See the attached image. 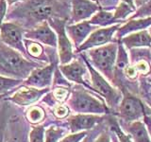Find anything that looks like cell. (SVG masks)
<instances>
[{
    "label": "cell",
    "instance_id": "1",
    "mask_svg": "<svg viewBox=\"0 0 151 142\" xmlns=\"http://www.w3.org/2000/svg\"><path fill=\"white\" fill-rule=\"evenodd\" d=\"M70 0H24L11 9L6 20L27 30L50 18H61L69 21Z\"/></svg>",
    "mask_w": 151,
    "mask_h": 142
},
{
    "label": "cell",
    "instance_id": "2",
    "mask_svg": "<svg viewBox=\"0 0 151 142\" xmlns=\"http://www.w3.org/2000/svg\"><path fill=\"white\" fill-rule=\"evenodd\" d=\"M42 65L3 43L0 44V76L25 80L33 69Z\"/></svg>",
    "mask_w": 151,
    "mask_h": 142
},
{
    "label": "cell",
    "instance_id": "3",
    "mask_svg": "<svg viewBox=\"0 0 151 142\" xmlns=\"http://www.w3.org/2000/svg\"><path fill=\"white\" fill-rule=\"evenodd\" d=\"M67 106L71 111L77 114H91L99 116L112 114L101 97L81 85H77L71 90V94L67 99Z\"/></svg>",
    "mask_w": 151,
    "mask_h": 142
},
{
    "label": "cell",
    "instance_id": "4",
    "mask_svg": "<svg viewBox=\"0 0 151 142\" xmlns=\"http://www.w3.org/2000/svg\"><path fill=\"white\" fill-rule=\"evenodd\" d=\"M118 52V42L89 49L82 53L94 69L111 83Z\"/></svg>",
    "mask_w": 151,
    "mask_h": 142
},
{
    "label": "cell",
    "instance_id": "5",
    "mask_svg": "<svg viewBox=\"0 0 151 142\" xmlns=\"http://www.w3.org/2000/svg\"><path fill=\"white\" fill-rule=\"evenodd\" d=\"M80 56L83 58L87 65L90 75V84H91L93 92L104 99V101L106 102L108 107L111 109L113 114L122 99V92L110 80H108L103 75L99 73L96 69H94L82 53H80Z\"/></svg>",
    "mask_w": 151,
    "mask_h": 142
},
{
    "label": "cell",
    "instance_id": "6",
    "mask_svg": "<svg viewBox=\"0 0 151 142\" xmlns=\"http://www.w3.org/2000/svg\"><path fill=\"white\" fill-rule=\"evenodd\" d=\"M122 99L112 115L116 117L119 122L130 123L150 115V108L143 99L135 94L127 91L122 92Z\"/></svg>",
    "mask_w": 151,
    "mask_h": 142
},
{
    "label": "cell",
    "instance_id": "7",
    "mask_svg": "<svg viewBox=\"0 0 151 142\" xmlns=\"http://www.w3.org/2000/svg\"><path fill=\"white\" fill-rule=\"evenodd\" d=\"M51 28L57 35V51L59 54V61L60 64H66L75 58L74 46L67 36L65 28L68 20L61 18H50L47 20Z\"/></svg>",
    "mask_w": 151,
    "mask_h": 142
},
{
    "label": "cell",
    "instance_id": "8",
    "mask_svg": "<svg viewBox=\"0 0 151 142\" xmlns=\"http://www.w3.org/2000/svg\"><path fill=\"white\" fill-rule=\"evenodd\" d=\"M58 68L60 72L63 74V77L69 83H74L78 85H81V86L93 92L90 82L87 80L89 71L81 56L74 58L70 63L66 64H60Z\"/></svg>",
    "mask_w": 151,
    "mask_h": 142
},
{
    "label": "cell",
    "instance_id": "9",
    "mask_svg": "<svg viewBox=\"0 0 151 142\" xmlns=\"http://www.w3.org/2000/svg\"><path fill=\"white\" fill-rule=\"evenodd\" d=\"M24 34L25 30L14 22H4L0 26V41L27 58L24 45Z\"/></svg>",
    "mask_w": 151,
    "mask_h": 142
},
{
    "label": "cell",
    "instance_id": "10",
    "mask_svg": "<svg viewBox=\"0 0 151 142\" xmlns=\"http://www.w3.org/2000/svg\"><path fill=\"white\" fill-rule=\"evenodd\" d=\"M120 25L121 24H117V25H113L111 27L97 28L96 30H94L91 34L88 36L87 39L75 50V52L82 53V52L94 49V47L102 46L107 44H110V43L115 42L114 36Z\"/></svg>",
    "mask_w": 151,
    "mask_h": 142
},
{
    "label": "cell",
    "instance_id": "11",
    "mask_svg": "<svg viewBox=\"0 0 151 142\" xmlns=\"http://www.w3.org/2000/svg\"><path fill=\"white\" fill-rule=\"evenodd\" d=\"M48 92H50L49 88L38 89L21 84L15 89V91L12 93L8 99L19 106H32Z\"/></svg>",
    "mask_w": 151,
    "mask_h": 142
},
{
    "label": "cell",
    "instance_id": "12",
    "mask_svg": "<svg viewBox=\"0 0 151 142\" xmlns=\"http://www.w3.org/2000/svg\"><path fill=\"white\" fill-rule=\"evenodd\" d=\"M107 116L91 115V114H76L69 116L67 120L68 129L71 133L89 132L106 121Z\"/></svg>",
    "mask_w": 151,
    "mask_h": 142
},
{
    "label": "cell",
    "instance_id": "13",
    "mask_svg": "<svg viewBox=\"0 0 151 142\" xmlns=\"http://www.w3.org/2000/svg\"><path fill=\"white\" fill-rule=\"evenodd\" d=\"M57 65L55 63H50L46 65L36 67L24 80L23 84L38 89L49 88L50 85L53 83V77Z\"/></svg>",
    "mask_w": 151,
    "mask_h": 142
},
{
    "label": "cell",
    "instance_id": "14",
    "mask_svg": "<svg viewBox=\"0 0 151 142\" xmlns=\"http://www.w3.org/2000/svg\"><path fill=\"white\" fill-rule=\"evenodd\" d=\"M70 6L68 25L87 21L100 9V7L93 0H70Z\"/></svg>",
    "mask_w": 151,
    "mask_h": 142
},
{
    "label": "cell",
    "instance_id": "15",
    "mask_svg": "<svg viewBox=\"0 0 151 142\" xmlns=\"http://www.w3.org/2000/svg\"><path fill=\"white\" fill-rule=\"evenodd\" d=\"M24 38L36 41L49 47L57 49V35L47 21H44L30 30H25Z\"/></svg>",
    "mask_w": 151,
    "mask_h": 142
},
{
    "label": "cell",
    "instance_id": "16",
    "mask_svg": "<svg viewBox=\"0 0 151 142\" xmlns=\"http://www.w3.org/2000/svg\"><path fill=\"white\" fill-rule=\"evenodd\" d=\"M97 28L98 27H96L92 25V24H90L89 21L87 20L76 24H71V25L67 24V26L65 28V30L71 43L73 44L75 49H77L87 39L88 36L94 30H96Z\"/></svg>",
    "mask_w": 151,
    "mask_h": 142
},
{
    "label": "cell",
    "instance_id": "17",
    "mask_svg": "<svg viewBox=\"0 0 151 142\" xmlns=\"http://www.w3.org/2000/svg\"><path fill=\"white\" fill-rule=\"evenodd\" d=\"M127 50L142 47H151V35L148 30L136 31L123 37L119 41Z\"/></svg>",
    "mask_w": 151,
    "mask_h": 142
},
{
    "label": "cell",
    "instance_id": "18",
    "mask_svg": "<svg viewBox=\"0 0 151 142\" xmlns=\"http://www.w3.org/2000/svg\"><path fill=\"white\" fill-rule=\"evenodd\" d=\"M119 124L122 130L130 136L133 142H151L148 131L143 120L130 123L119 122Z\"/></svg>",
    "mask_w": 151,
    "mask_h": 142
},
{
    "label": "cell",
    "instance_id": "19",
    "mask_svg": "<svg viewBox=\"0 0 151 142\" xmlns=\"http://www.w3.org/2000/svg\"><path fill=\"white\" fill-rule=\"evenodd\" d=\"M149 27H151V17L129 19L127 22H125L123 26L120 25V27L118 28L114 36L115 42H119L123 37L127 36V34H130V33L140 31L143 30H146Z\"/></svg>",
    "mask_w": 151,
    "mask_h": 142
},
{
    "label": "cell",
    "instance_id": "20",
    "mask_svg": "<svg viewBox=\"0 0 151 142\" xmlns=\"http://www.w3.org/2000/svg\"><path fill=\"white\" fill-rule=\"evenodd\" d=\"M24 45H25L27 56L28 59L32 61L36 60L37 63L42 64L49 61V57L46 53L45 49L40 43L29 39H24Z\"/></svg>",
    "mask_w": 151,
    "mask_h": 142
},
{
    "label": "cell",
    "instance_id": "21",
    "mask_svg": "<svg viewBox=\"0 0 151 142\" xmlns=\"http://www.w3.org/2000/svg\"><path fill=\"white\" fill-rule=\"evenodd\" d=\"M89 23L96 27L106 28L111 27L113 25H117L118 23L113 16V12L111 11H104V9H99L89 19Z\"/></svg>",
    "mask_w": 151,
    "mask_h": 142
},
{
    "label": "cell",
    "instance_id": "22",
    "mask_svg": "<svg viewBox=\"0 0 151 142\" xmlns=\"http://www.w3.org/2000/svg\"><path fill=\"white\" fill-rule=\"evenodd\" d=\"M106 122L110 131L112 132L113 134L116 135L119 142H133L130 138V136L122 130L119 122H118V120L116 118V117L112 115V114L107 116Z\"/></svg>",
    "mask_w": 151,
    "mask_h": 142
},
{
    "label": "cell",
    "instance_id": "23",
    "mask_svg": "<svg viewBox=\"0 0 151 142\" xmlns=\"http://www.w3.org/2000/svg\"><path fill=\"white\" fill-rule=\"evenodd\" d=\"M27 120L32 125H39L45 120V111L42 106L32 105L26 111Z\"/></svg>",
    "mask_w": 151,
    "mask_h": 142
},
{
    "label": "cell",
    "instance_id": "24",
    "mask_svg": "<svg viewBox=\"0 0 151 142\" xmlns=\"http://www.w3.org/2000/svg\"><path fill=\"white\" fill-rule=\"evenodd\" d=\"M24 80L0 76V96L7 95L23 84Z\"/></svg>",
    "mask_w": 151,
    "mask_h": 142
},
{
    "label": "cell",
    "instance_id": "25",
    "mask_svg": "<svg viewBox=\"0 0 151 142\" xmlns=\"http://www.w3.org/2000/svg\"><path fill=\"white\" fill-rule=\"evenodd\" d=\"M135 9H136L130 7L129 5L120 1V3L117 4V6L115 7V11L113 12V16H114V19L119 24L125 23V19L127 16H129L131 13H134Z\"/></svg>",
    "mask_w": 151,
    "mask_h": 142
},
{
    "label": "cell",
    "instance_id": "26",
    "mask_svg": "<svg viewBox=\"0 0 151 142\" xmlns=\"http://www.w3.org/2000/svg\"><path fill=\"white\" fill-rule=\"evenodd\" d=\"M66 130L63 127L52 125L45 130V142H59L60 138L65 135Z\"/></svg>",
    "mask_w": 151,
    "mask_h": 142
},
{
    "label": "cell",
    "instance_id": "27",
    "mask_svg": "<svg viewBox=\"0 0 151 142\" xmlns=\"http://www.w3.org/2000/svg\"><path fill=\"white\" fill-rule=\"evenodd\" d=\"M71 94V89L67 86H56L53 91L51 92V96L58 103H64L67 101V99Z\"/></svg>",
    "mask_w": 151,
    "mask_h": 142
},
{
    "label": "cell",
    "instance_id": "28",
    "mask_svg": "<svg viewBox=\"0 0 151 142\" xmlns=\"http://www.w3.org/2000/svg\"><path fill=\"white\" fill-rule=\"evenodd\" d=\"M45 127L44 125L33 126L28 134V142H45Z\"/></svg>",
    "mask_w": 151,
    "mask_h": 142
},
{
    "label": "cell",
    "instance_id": "29",
    "mask_svg": "<svg viewBox=\"0 0 151 142\" xmlns=\"http://www.w3.org/2000/svg\"><path fill=\"white\" fill-rule=\"evenodd\" d=\"M151 17V0H147L145 4L137 9L133 14L129 16V19H140Z\"/></svg>",
    "mask_w": 151,
    "mask_h": 142
},
{
    "label": "cell",
    "instance_id": "30",
    "mask_svg": "<svg viewBox=\"0 0 151 142\" xmlns=\"http://www.w3.org/2000/svg\"><path fill=\"white\" fill-rule=\"evenodd\" d=\"M70 108L65 103H59L53 110V114L59 120H66L70 116Z\"/></svg>",
    "mask_w": 151,
    "mask_h": 142
},
{
    "label": "cell",
    "instance_id": "31",
    "mask_svg": "<svg viewBox=\"0 0 151 142\" xmlns=\"http://www.w3.org/2000/svg\"><path fill=\"white\" fill-rule=\"evenodd\" d=\"M88 132H80V133H71L68 135H64L60 138L59 142H81L84 137L87 135Z\"/></svg>",
    "mask_w": 151,
    "mask_h": 142
},
{
    "label": "cell",
    "instance_id": "32",
    "mask_svg": "<svg viewBox=\"0 0 151 142\" xmlns=\"http://www.w3.org/2000/svg\"><path fill=\"white\" fill-rule=\"evenodd\" d=\"M106 126H107V122L105 121L104 123H102V124L98 125L97 127L94 128V129H93L92 131H89V132H88V134H87V135L84 137V139H83L81 142H93V139L97 136V135H98L99 133H100Z\"/></svg>",
    "mask_w": 151,
    "mask_h": 142
},
{
    "label": "cell",
    "instance_id": "33",
    "mask_svg": "<svg viewBox=\"0 0 151 142\" xmlns=\"http://www.w3.org/2000/svg\"><path fill=\"white\" fill-rule=\"evenodd\" d=\"M93 142H111V133L108 125L99 133Z\"/></svg>",
    "mask_w": 151,
    "mask_h": 142
},
{
    "label": "cell",
    "instance_id": "34",
    "mask_svg": "<svg viewBox=\"0 0 151 142\" xmlns=\"http://www.w3.org/2000/svg\"><path fill=\"white\" fill-rule=\"evenodd\" d=\"M5 112L4 108L0 112V142H5V129H6V123H5Z\"/></svg>",
    "mask_w": 151,
    "mask_h": 142
},
{
    "label": "cell",
    "instance_id": "35",
    "mask_svg": "<svg viewBox=\"0 0 151 142\" xmlns=\"http://www.w3.org/2000/svg\"><path fill=\"white\" fill-rule=\"evenodd\" d=\"M9 5L6 0H0V26L4 23V19L7 16Z\"/></svg>",
    "mask_w": 151,
    "mask_h": 142
},
{
    "label": "cell",
    "instance_id": "36",
    "mask_svg": "<svg viewBox=\"0 0 151 142\" xmlns=\"http://www.w3.org/2000/svg\"><path fill=\"white\" fill-rule=\"evenodd\" d=\"M143 121L146 126V129L148 131V134L150 135V138H151V115H147L145 116L143 118Z\"/></svg>",
    "mask_w": 151,
    "mask_h": 142
},
{
    "label": "cell",
    "instance_id": "37",
    "mask_svg": "<svg viewBox=\"0 0 151 142\" xmlns=\"http://www.w3.org/2000/svg\"><path fill=\"white\" fill-rule=\"evenodd\" d=\"M146 1H147V0H133L134 6H135L136 9H139L140 7H142L144 4L146 3Z\"/></svg>",
    "mask_w": 151,
    "mask_h": 142
},
{
    "label": "cell",
    "instance_id": "38",
    "mask_svg": "<svg viewBox=\"0 0 151 142\" xmlns=\"http://www.w3.org/2000/svg\"><path fill=\"white\" fill-rule=\"evenodd\" d=\"M7 3L9 6H13L14 4H17V3H20L22 1H24V0H6Z\"/></svg>",
    "mask_w": 151,
    "mask_h": 142
},
{
    "label": "cell",
    "instance_id": "39",
    "mask_svg": "<svg viewBox=\"0 0 151 142\" xmlns=\"http://www.w3.org/2000/svg\"><path fill=\"white\" fill-rule=\"evenodd\" d=\"M120 1H121V2H124V3H126V4H127V5H129L130 7L136 9V8H135V6H134V2H133V0H120Z\"/></svg>",
    "mask_w": 151,
    "mask_h": 142
},
{
    "label": "cell",
    "instance_id": "40",
    "mask_svg": "<svg viewBox=\"0 0 151 142\" xmlns=\"http://www.w3.org/2000/svg\"><path fill=\"white\" fill-rule=\"evenodd\" d=\"M146 104L148 105V107L150 108V115H151V98H148V99H146L145 101H144Z\"/></svg>",
    "mask_w": 151,
    "mask_h": 142
},
{
    "label": "cell",
    "instance_id": "41",
    "mask_svg": "<svg viewBox=\"0 0 151 142\" xmlns=\"http://www.w3.org/2000/svg\"><path fill=\"white\" fill-rule=\"evenodd\" d=\"M111 142H119V141H118V139H117L116 135L113 134L112 132H111Z\"/></svg>",
    "mask_w": 151,
    "mask_h": 142
},
{
    "label": "cell",
    "instance_id": "42",
    "mask_svg": "<svg viewBox=\"0 0 151 142\" xmlns=\"http://www.w3.org/2000/svg\"><path fill=\"white\" fill-rule=\"evenodd\" d=\"M148 31H149V33H150V35H151V27L149 28V30H148Z\"/></svg>",
    "mask_w": 151,
    "mask_h": 142
},
{
    "label": "cell",
    "instance_id": "43",
    "mask_svg": "<svg viewBox=\"0 0 151 142\" xmlns=\"http://www.w3.org/2000/svg\"><path fill=\"white\" fill-rule=\"evenodd\" d=\"M93 2H96V3L97 4V1H98V0H93Z\"/></svg>",
    "mask_w": 151,
    "mask_h": 142
},
{
    "label": "cell",
    "instance_id": "44",
    "mask_svg": "<svg viewBox=\"0 0 151 142\" xmlns=\"http://www.w3.org/2000/svg\"><path fill=\"white\" fill-rule=\"evenodd\" d=\"M150 77H151V73H150Z\"/></svg>",
    "mask_w": 151,
    "mask_h": 142
}]
</instances>
